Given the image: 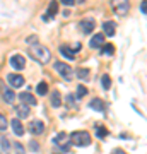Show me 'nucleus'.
<instances>
[{"mask_svg":"<svg viewBox=\"0 0 147 154\" xmlns=\"http://www.w3.org/2000/svg\"><path fill=\"white\" fill-rule=\"evenodd\" d=\"M27 51H29V57L34 58V60H38L39 63H48L50 58H51L50 50L44 48V46H41V45H38V43L31 45V48L27 50Z\"/></svg>","mask_w":147,"mask_h":154,"instance_id":"obj_1","label":"nucleus"},{"mask_svg":"<svg viewBox=\"0 0 147 154\" xmlns=\"http://www.w3.org/2000/svg\"><path fill=\"white\" fill-rule=\"evenodd\" d=\"M70 142L74 144V146H77V147H86V146L91 144V135L87 132L79 130V132H74L70 135Z\"/></svg>","mask_w":147,"mask_h":154,"instance_id":"obj_2","label":"nucleus"},{"mask_svg":"<svg viewBox=\"0 0 147 154\" xmlns=\"http://www.w3.org/2000/svg\"><path fill=\"white\" fill-rule=\"evenodd\" d=\"M111 7L118 16H127L130 9V2L128 0H111Z\"/></svg>","mask_w":147,"mask_h":154,"instance_id":"obj_3","label":"nucleus"},{"mask_svg":"<svg viewBox=\"0 0 147 154\" xmlns=\"http://www.w3.org/2000/svg\"><path fill=\"white\" fill-rule=\"evenodd\" d=\"M55 70L58 72L62 77H65L67 81H70L72 79V67L69 63H63V62H57L55 63Z\"/></svg>","mask_w":147,"mask_h":154,"instance_id":"obj_4","label":"nucleus"},{"mask_svg":"<svg viewBox=\"0 0 147 154\" xmlns=\"http://www.w3.org/2000/svg\"><path fill=\"white\" fill-rule=\"evenodd\" d=\"M29 132L34 134V135H39V134H43L44 132V123L41 120H33L31 123H29Z\"/></svg>","mask_w":147,"mask_h":154,"instance_id":"obj_5","label":"nucleus"},{"mask_svg":"<svg viewBox=\"0 0 147 154\" xmlns=\"http://www.w3.org/2000/svg\"><path fill=\"white\" fill-rule=\"evenodd\" d=\"M7 81H9V84H11L12 88H21V86H24V77L19 75V74H9L7 75Z\"/></svg>","mask_w":147,"mask_h":154,"instance_id":"obj_6","label":"nucleus"},{"mask_svg":"<svg viewBox=\"0 0 147 154\" xmlns=\"http://www.w3.org/2000/svg\"><path fill=\"white\" fill-rule=\"evenodd\" d=\"M11 65L16 69V70H22L26 67V60L22 55H12L11 57Z\"/></svg>","mask_w":147,"mask_h":154,"instance_id":"obj_7","label":"nucleus"},{"mask_svg":"<svg viewBox=\"0 0 147 154\" xmlns=\"http://www.w3.org/2000/svg\"><path fill=\"white\" fill-rule=\"evenodd\" d=\"M19 99H21L24 105H27V106H36V105H38L36 98H34L31 93H21V94H19Z\"/></svg>","mask_w":147,"mask_h":154,"instance_id":"obj_8","label":"nucleus"},{"mask_svg":"<svg viewBox=\"0 0 147 154\" xmlns=\"http://www.w3.org/2000/svg\"><path fill=\"white\" fill-rule=\"evenodd\" d=\"M58 12V2L57 0H53L51 4H50L48 7V14H44L43 16V21H50V19H53V16Z\"/></svg>","mask_w":147,"mask_h":154,"instance_id":"obj_9","label":"nucleus"},{"mask_svg":"<svg viewBox=\"0 0 147 154\" xmlns=\"http://www.w3.org/2000/svg\"><path fill=\"white\" fill-rule=\"evenodd\" d=\"M11 125H12V130H14L16 135H19V137L24 135V127H22V123H21V118H14Z\"/></svg>","mask_w":147,"mask_h":154,"instance_id":"obj_10","label":"nucleus"},{"mask_svg":"<svg viewBox=\"0 0 147 154\" xmlns=\"http://www.w3.org/2000/svg\"><path fill=\"white\" fill-rule=\"evenodd\" d=\"M104 34H94L93 38H91V41H89V45L93 46V48H99V46H103L104 45Z\"/></svg>","mask_w":147,"mask_h":154,"instance_id":"obj_11","label":"nucleus"},{"mask_svg":"<svg viewBox=\"0 0 147 154\" xmlns=\"http://www.w3.org/2000/svg\"><path fill=\"white\" fill-rule=\"evenodd\" d=\"M81 29L86 34L93 33V31H94V21H91V19H84V21L81 22Z\"/></svg>","mask_w":147,"mask_h":154,"instance_id":"obj_12","label":"nucleus"},{"mask_svg":"<svg viewBox=\"0 0 147 154\" xmlns=\"http://www.w3.org/2000/svg\"><path fill=\"white\" fill-rule=\"evenodd\" d=\"M16 111H17V118H27V115H29V106L21 103V105H17Z\"/></svg>","mask_w":147,"mask_h":154,"instance_id":"obj_13","label":"nucleus"},{"mask_svg":"<svg viewBox=\"0 0 147 154\" xmlns=\"http://www.w3.org/2000/svg\"><path fill=\"white\" fill-rule=\"evenodd\" d=\"M103 29H104V36H113L116 28H115V24L111 21H106L103 22Z\"/></svg>","mask_w":147,"mask_h":154,"instance_id":"obj_14","label":"nucleus"},{"mask_svg":"<svg viewBox=\"0 0 147 154\" xmlns=\"http://www.w3.org/2000/svg\"><path fill=\"white\" fill-rule=\"evenodd\" d=\"M4 99H5L7 103H14V99H16V93H14L12 89H4Z\"/></svg>","mask_w":147,"mask_h":154,"instance_id":"obj_15","label":"nucleus"},{"mask_svg":"<svg viewBox=\"0 0 147 154\" xmlns=\"http://www.w3.org/2000/svg\"><path fill=\"white\" fill-rule=\"evenodd\" d=\"M36 93H38L39 96H44V94L48 93V84L46 82H39L38 86H36Z\"/></svg>","mask_w":147,"mask_h":154,"instance_id":"obj_16","label":"nucleus"},{"mask_svg":"<svg viewBox=\"0 0 147 154\" xmlns=\"http://www.w3.org/2000/svg\"><path fill=\"white\" fill-rule=\"evenodd\" d=\"M91 108H93V110H98V111H103L104 110V106H103V101H101V99H93V101H91Z\"/></svg>","mask_w":147,"mask_h":154,"instance_id":"obj_17","label":"nucleus"},{"mask_svg":"<svg viewBox=\"0 0 147 154\" xmlns=\"http://www.w3.org/2000/svg\"><path fill=\"white\" fill-rule=\"evenodd\" d=\"M60 101H62L60 93H58V91H53V93H51V105L53 106H60Z\"/></svg>","mask_w":147,"mask_h":154,"instance_id":"obj_18","label":"nucleus"},{"mask_svg":"<svg viewBox=\"0 0 147 154\" xmlns=\"http://www.w3.org/2000/svg\"><path fill=\"white\" fill-rule=\"evenodd\" d=\"M60 51H62V55H63V57H67V58H70V60L74 58V57H75V53H74V51H72V50L69 48V46H62V48H60Z\"/></svg>","mask_w":147,"mask_h":154,"instance_id":"obj_19","label":"nucleus"},{"mask_svg":"<svg viewBox=\"0 0 147 154\" xmlns=\"http://www.w3.org/2000/svg\"><path fill=\"white\" fill-rule=\"evenodd\" d=\"M0 146H2V154H9V139L2 137L0 139Z\"/></svg>","mask_w":147,"mask_h":154,"instance_id":"obj_20","label":"nucleus"},{"mask_svg":"<svg viewBox=\"0 0 147 154\" xmlns=\"http://www.w3.org/2000/svg\"><path fill=\"white\" fill-rule=\"evenodd\" d=\"M103 53H104V55H109V57H111V55H113V53H115V46H113V45H103Z\"/></svg>","mask_w":147,"mask_h":154,"instance_id":"obj_21","label":"nucleus"},{"mask_svg":"<svg viewBox=\"0 0 147 154\" xmlns=\"http://www.w3.org/2000/svg\"><path fill=\"white\" fill-rule=\"evenodd\" d=\"M77 77L79 79H89V70L87 69H77Z\"/></svg>","mask_w":147,"mask_h":154,"instance_id":"obj_22","label":"nucleus"},{"mask_svg":"<svg viewBox=\"0 0 147 154\" xmlns=\"http://www.w3.org/2000/svg\"><path fill=\"white\" fill-rule=\"evenodd\" d=\"M101 84H103V88H104V89H109V86H111L109 75H103V77H101Z\"/></svg>","mask_w":147,"mask_h":154,"instance_id":"obj_23","label":"nucleus"},{"mask_svg":"<svg viewBox=\"0 0 147 154\" xmlns=\"http://www.w3.org/2000/svg\"><path fill=\"white\" fill-rule=\"evenodd\" d=\"M5 128H7V120L4 115H0V132H5Z\"/></svg>","mask_w":147,"mask_h":154,"instance_id":"obj_24","label":"nucleus"},{"mask_svg":"<svg viewBox=\"0 0 147 154\" xmlns=\"http://www.w3.org/2000/svg\"><path fill=\"white\" fill-rule=\"evenodd\" d=\"M98 137H106L108 135V130H106V127H98Z\"/></svg>","mask_w":147,"mask_h":154,"instance_id":"obj_25","label":"nucleus"},{"mask_svg":"<svg viewBox=\"0 0 147 154\" xmlns=\"http://www.w3.org/2000/svg\"><path fill=\"white\" fill-rule=\"evenodd\" d=\"M86 93H87V89L84 88V86H79V88H77V98H82Z\"/></svg>","mask_w":147,"mask_h":154,"instance_id":"obj_26","label":"nucleus"},{"mask_svg":"<svg viewBox=\"0 0 147 154\" xmlns=\"http://www.w3.org/2000/svg\"><path fill=\"white\" fill-rule=\"evenodd\" d=\"M14 149H16L17 154H24L26 152V149L22 147V144H14Z\"/></svg>","mask_w":147,"mask_h":154,"instance_id":"obj_27","label":"nucleus"},{"mask_svg":"<svg viewBox=\"0 0 147 154\" xmlns=\"http://www.w3.org/2000/svg\"><path fill=\"white\" fill-rule=\"evenodd\" d=\"M145 7H147V2H145V0H142V4H140V11H142V14H145V12H147Z\"/></svg>","mask_w":147,"mask_h":154,"instance_id":"obj_28","label":"nucleus"},{"mask_svg":"<svg viewBox=\"0 0 147 154\" xmlns=\"http://www.w3.org/2000/svg\"><path fill=\"white\" fill-rule=\"evenodd\" d=\"M27 43H31V45H34V43H38V39H36V36H29V38L26 39Z\"/></svg>","mask_w":147,"mask_h":154,"instance_id":"obj_29","label":"nucleus"},{"mask_svg":"<svg viewBox=\"0 0 147 154\" xmlns=\"http://www.w3.org/2000/svg\"><path fill=\"white\" fill-rule=\"evenodd\" d=\"M60 2L63 5H74V4H75V0H60Z\"/></svg>","mask_w":147,"mask_h":154,"instance_id":"obj_30","label":"nucleus"},{"mask_svg":"<svg viewBox=\"0 0 147 154\" xmlns=\"http://www.w3.org/2000/svg\"><path fill=\"white\" fill-rule=\"evenodd\" d=\"M111 154H127V152L121 151V149H115V151H111Z\"/></svg>","mask_w":147,"mask_h":154,"instance_id":"obj_31","label":"nucleus"},{"mask_svg":"<svg viewBox=\"0 0 147 154\" xmlns=\"http://www.w3.org/2000/svg\"><path fill=\"white\" fill-rule=\"evenodd\" d=\"M31 149H33V151H38V142H34V140H33V142H31Z\"/></svg>","mask_w":147,"mask_h":154,"instance_id":"obj_32","label":"nucleus"},{"mask_svg":"<svg viewBox=\"0 0 147 154\" xmlns=\"http://www.w3.org/2000/svg\"><path fill=\"white\" fill-rule=\"evenodd\" d=\"M77 2H79V4H82V2H84V0H77Z\"/></svg>","mask_w":147,"mask_h":154,"instance_id":"obj_33","label":"nucleus"}]
</instances>
